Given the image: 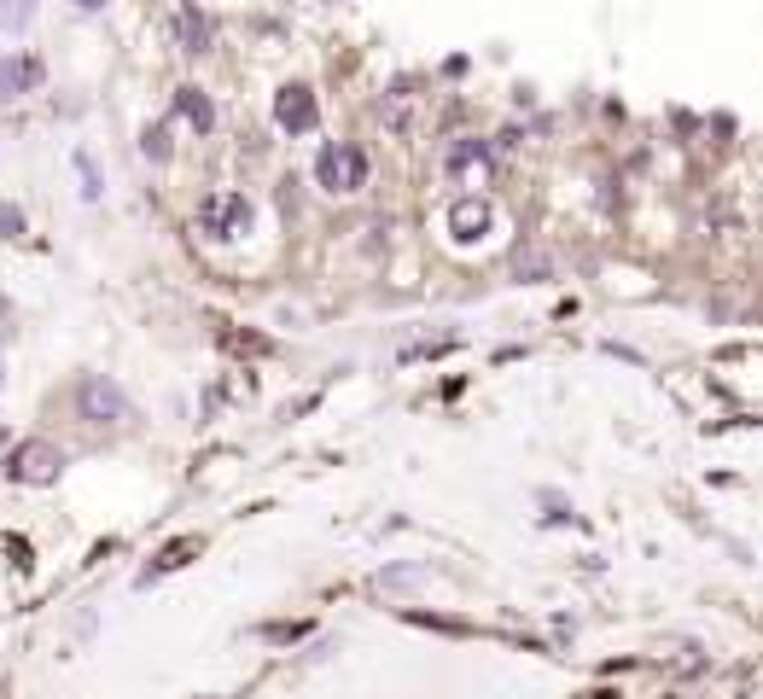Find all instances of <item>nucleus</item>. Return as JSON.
Segmentation results:
<instances>
[{"label":"nucleus","mask_w":763,"mask_h":699,"mask_svg":"<svg viewBox=\"0 0 763 699\" xmlns=\"http://www.w3.org/2000/svg\"><path fill=\"white\" fill-rule=\"evenodd\" d=\"M76 414L88 426H123V420H134V402L123 397V385L111 373H82L76 379Z\"/></svg>","instance_id":"1"},{"label":"nucleus","mask_w":763,"mask_h":699,"mask_svg":"<svg viewBox=\"0 0 763 699\" xmlns=\"http://www.w3.org/2000/svg\"><path fill=\"white\" fill-rule=\"evenodd\" d=\"M59 472H65V449H53L47 437L18 443L12 461H6V478H12V484H59Z\"/></svg>","instance_id":"2"},{"label":"nucleus","mask_w":763,"mask_h":699,"mask_svg":"<svg viewBox=\"0 0 763 699\" xmlns=\"http://www.w3.org/2000/svg\"><path fill=\"white\" fill-rule=\"evenodd\" d=\"M315 175H321V187L327 193H362L367 187V152L362 146H327L321 158H315Z\"/></svg>","instance_id":"3"},{"label":"nucleus","mask_w":763,"mask_h":699,"mask_svg":"<svg viewBox=\"0 0 763 699\" xmlns=\"http://www.w3.org/2000/svg\"><path fill=\"white\" fill-rule=\"evenodd\" d=\"M199 222L210 239H233V233L251 228V199L245 193H210V199L199 204Z\"/></svg>","instance_id":"4"},{"label":"nucleus","mask_w":763,"mask_h":699,"mask_svg":"<svg viewBox=\"0 0 763 699\" xmlns=\"http://www.w3.org/2000/svg\"><path fill=\"white\" fill-rule=\"evenodd\" d=\"M274 123L286 134H309L321 123V105H315V94H309L303 82H292V88H280V100H274Z\"/></svg>","instance_id":"5"},{"label":"nucleus","mask_w":763,"mask_h":699,"mask_svg":"<svg viewBox=\"0 0 763 699\" xmlns=\"http://www.w3.org/2000/svg\"><path fill=\"white\" fill-rule=\"evenodd\" d=\"M169 30H175V47L181 53H210V12H204L199 0H181L175 6V18H169Z\"/></svg>","instance_id":"6"},{"label":"nucleus","mask_w":763,"mask_h":699,"mask_svg":"<svg viewBox=\"0 0 763 699\" xmlns=\"http://www.w3.org/2000/svg\"><path fill=\"white\" fill-rule=\"evenodd\" d=\"M41 76H47V70H41L35 53H12V59H0V105L35 94V88H41Z\"/></svg>","instance_id":"7"},{"label":"nucleus","mask_w":763,"mask_h":699,"mask_svg":"<svg viewBox=\"0 0 763 699\" xmlns=\"http://www.w3.org/2000/svg\"><path fill=\"white\" fill-rule=\"evenodd\" d=\"M490 222H496V210H490V199H478V193H466V199L449 204V233H455L461 245L484 239V233H490Z\"/></svg>","instance_id":"8"},{"label":"nucleus","mask_w":763,"mask_h":699,"mask_svg":"<svg viewBox=\"0 0 763 699\" xmlns=\"http://www.w3.org/2000/svg\"><path fill=\"white\" fill-rule=\"evenodd\" d=\"M175 105H181V117H187V123H193V129H210V123H216V105L204 100L199 88H175Z\"/></svg>","instance_id":"9"},{"label":"nucleus","mask_w":763,"mask_h":699,"mask_svg":"<svg viewBox=\"0 0 763 699\" xmlns=\"http://www.w3.org/2000/svg\"><path fill=\"white\" fill-rule=\"evenodd\" d=\"M193 554H199V536H181V542H169L164 554H158V560L146 566V583H152V577H164V571H175V566H187Z\"/></svg>","instance_id":"10"},{"label":"nucleus","mask_w":763,"mask_h":699,"mask_svg":"<svg viewBox=\"0 0 763 699\" xmlns=\"http://www.w3.org/2000/svg\"><path fill=\"white\" fill-rule=\"evenodd\" d=\"M30 12H35V0H0V24H6V30H24Z\"/></svg>","instance_id":"11"},{"label":"nucleus","mask_w":763,"mask_h":699,"mask_svg":"<svg viewBox=\"0 0 763 699\" xmlns=\"http://www.w3.org/2000/svg\"><path fill=\"white\" fill-rule=\"evenodd\" d=\"M24 233V210L18 204H0V239H18Z\"/></svg>","instance_id":"12"},{"label":"nucleus","mask_w":763,"mask_h":699,"mask_svg":"<svg viewBox=\"0 0 763 699\" xmlns=\"http://www.w3.org/2000/svg\"><path fill=\"white\" fill-rule=\"evenodd\" d=\"M140 146H146V158H158V164L169 158V140H164V129H146V140H140Z\"/></svg>","instance_id":"13"},{"label":"nucleus","mask_w":763,"mask_h":699,"mask_svg":"<svg viewBox=\"0 0 763 699\" xmlns=\"http://www.w3.org/2000/svg\"><path fill=\"white\" fill-rule=\"evenodd\" d=\"M76 6H82V12H100L105 0H76Z\"/></svg>","instance_id":"14"}]
</instances>
